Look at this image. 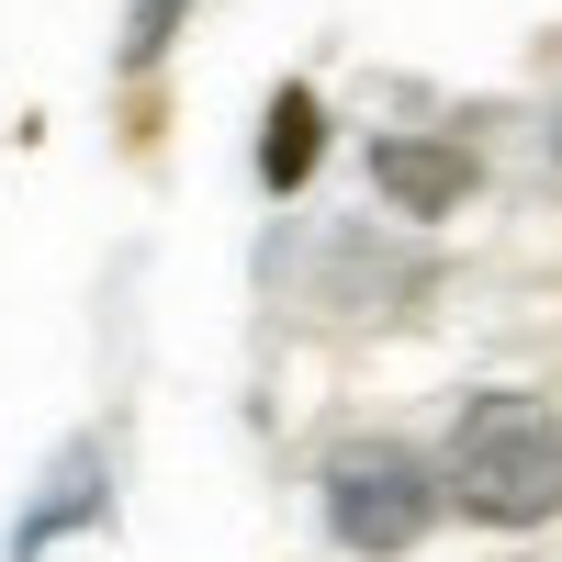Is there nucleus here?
Returning <instances> with one entry per match:
<instances>
[{"mask_svg": "<svg viewBox=\"0 0 562 562\" xmlns=\"http://www.w3.org/2000/svg\"><path fill=\"white\" fill-rule=\"evenodd\" d=\"M439 495H461V518H484V529L562 518V416L540 394H473L461 428H450V484Z\"/></svg>", "mask_w": 562, "mask_h": 562, "instance_id": "obj_1", "label": "nucleus"}, {"mask_svg": "<svg viewBox=\"0 0 562 562\" xmlns=\"http://www.w3.org/2000/svg\"><path fill=\"white\" fill-rule=\"evenodd\" d=\"M428 518H439V473H428L416 450H394V439H349L338 461H326V529H338L360 562L416 551V540H428Z\"/></svg>", "mask_w": 562, "mask_h": 562, "instance_id": "obj_2", "label": "nucleus"}, {"mask_svg": "<svg viewBox=\"0 0 562 562\" xmlns=\"http://www.w3.org/2000/svg\"><path fill=\"white\" fill-rule=\"evenodd\" d=\"M371 180L394 192V214H450L461 192H473V158L428 147V135H383V147H371Z\"/></svg>", "mask_w": 562, "mask_h": 562, "instance_id": "obj_3", "label": "nucleus"}, {"mask_svg": "<svg viewBox=\"0 0 562 562\" xmlns=\"http://www.w3.org/2000/svg\"><path fill=\"white\" fill-rule=\"evenodd\" d=\"M315 147H326V113H315V90H281V102H270V135H259V180H270V192H304Z\"/></svg>", "mask_w": 562, "mask_h": 562, "instance_id": "obj_4", "label": "nucleus"}, {"mask_svg": "<svg viewBox=\"0 0 562 562\" xmlns=\"http://www.w3.org/2000/svg\"><path fill=\"white\" fill-rule=\"evenodd\" d=\"M180 12H192V0H135V34H124V57H135V68H147V57H169Z\"/></svg>", "mask_w": 562, "mask_h": 562, "instance_id": "obj_5", "label": "nucleus"}]
</instances>
